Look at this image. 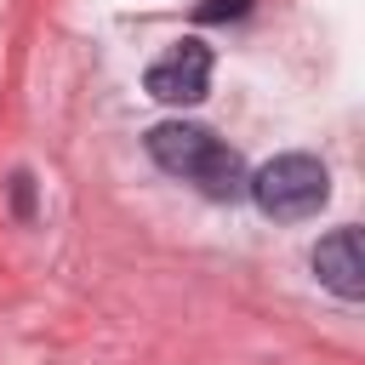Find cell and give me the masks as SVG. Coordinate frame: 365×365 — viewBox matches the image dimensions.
Here are the masks:
<instances>
[{"label":"cell","instance_id":"6da1fadb","mask_svg":"<svg viewBox=\"0 0 365 365\" xmlns=\"http://www.w3.org/2000/svg\"><path fill=\"white\" fill-rule=\"evenodd\" d=\"M148 154H154L160 171H171V177H182V182H194V188H205L211 200L245 194V160H240L222 137H211L205 125L165 120V125L148 131Z\"/></svg>","mask_w":365,"mask_h":365},{"label":"cell","instance_id":"7a4b0ae2","mask_svg":"<svg viewBox=\"0 0 365 365\" xmlns=\"http://www.w3.org/2000/svg\"><path fill=\"white\" fill-rule=\"evenodd\" d=\"M245 194L274 222H302L331 200V171L314 154H274L257 177H245Z\"/></svg>","mask_w":365,"mask_h":365},{"label":"cell","instance_id":"3957f363","mask_svg":"<svg viewBox=\"0 0 365 365\" xmlns=\"http://www.w3.org/2000/svg\"><path fill=\"white\" fill-rule=\"evenodd\" d=\"M143 86H148V97H160V103H200L205 86H211V46H205V40H177L165 57L148 63Z\"/></svg>","mask_w":365,"mask_h":365},{"label":"cell","instance_id":"277c9868","mask_svg":"<svg viewBox=\"0 0 365 365\" xmlns=\"http://www.w3.org/2000/svg\"><path fill=\"white\" fill-rule=\"evenodd\" d=\"M314 274H319V285L336 291L342 302H359V297H365V240H359L354 222L331 228V234L314 245Z\"/></svg>","mask_w":365,"mask_h":365},{"label":"cell","instance_id":"5b68a950","mask_svg":"<svg viewBox=\"0 0 365 365\" xmlns=\"http://www.w3.org/2000/svg\"><path fill=\"white\" fill-rule=\"evenodd\" d=\"M245 11H251V0H200L194 6L200 23H228V17H245Z\"/></svg>","mask_w":365,"mask_h":365},{"label":"cell","instance_id":"8992f818","mask_svg":"<svg viewBox=\"0 0 365 365\" xmlns=\"http://www.w3.org/2000/svg\"><path fill=\"white\" fill-rule=\"evenodd\" d=\"M11 211H17V217H29V211H34V182H29V171H17V177H11Z\"/></svg>","mask_w":365,"mask_h":365}]
</instances>
